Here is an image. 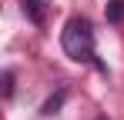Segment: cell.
I'll return each mask as SVG.
<instances>
[{"instance_id":"6","label":"cell","mask_w":124,"mask_h":120,"mask_svg":"<svg viewBox=\"0 0 124 120\" xmlns=\"http://www.w3.org/2000/svg\"><path fill=\"white\" fill-rule=\"evenodd\" d=\"M97 120H107V117H97Z\"/></svg>"},{"instance_id":"5","label":"cell","mask_w":124,"mask_h":120,"mask_svg":"<svg viewBox=\"0 0 124 120\" xmlns=\"http://www.w3.org/2000/svg\"><path fill=\"white\" fill-rule=\"evenodd\" d=\"M3 93H7V97L14 93V73H10V70L3 73Z\"/></svg>"},{"instance_id":"3","label":"cell","mask_w":124,"mask_h":120,"mask_svg":"<svg viewBox=\"0 0 124 120\" xmlns=\"http://www.w3.org/2000/svg\"><path fill=\"white\" fill-rule=\"evenodd\" d=\"M44 7H47V0H23V10H27L34 20H40V17H44Z\"/></svg>"},{"instance_id":"1","label":"cell","mask_w":124,"mask_h":120,"mask_svg":"<svg viewBox=\"0 0 124 120\" xmlns=\"http://www.w3.org/2000/svg\"><path fill=\"white\" fill-rule=\"evenodd\" d=\"M61 43H64V53L77 63H91L94 60V30L84 17H70L64 23V33H61Z\"/></svg>"},{"instance_id":"2","label":"cell","mask_w":124,"mask_h":120,"mask_svg":"<svg viewBox=\"0 0 124 120\" xmlns=\"http://www.w3.org/2000/svg\"><path fill=\"white\" fill-rule=\"evenodd\" d=\"M64 100H67V93L64 90H57L54 97H47L44 100V107H40V113L44 117H54V113H61V107H64Z\"/></svg>"},{"instance_id":"4","label":"cell","mask_w":124,"mask_h":120,"mask_svg":"<svg viewBox=\"0 0 124 120\" xmlns=\"http://www.w3.org/2000/svg\"><path fill=\"white\" fill-rule=\"evenodd\" d=\"M107 17H111V20H121V17H124V0H111Z\"/></svg>"}]
</instances>
